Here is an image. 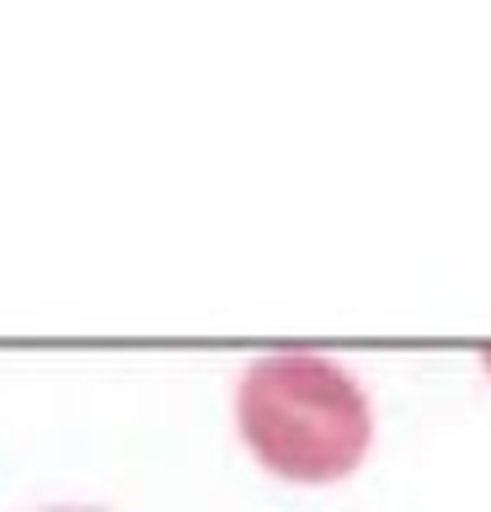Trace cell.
<instances>
[{"label":"cell","mask_w":491,"mask_h":512,"mask_svg":"<svg viewBox=\"0 0 491 512\" xmlns=\"http://www.w3.org/2000/svg\"><path fill=\"white\" fill-rule=\"evenodd\" d=\"M235 422L273 475L283 480H342L358 470L374 438V411L363 384L321 352H267L241 374Z\"/></svg>","instance_id":"1"},{"label":"cell","mask_w":491,"mask_h":512,"mask_svg":"<svg viewBox=\"0 0 491 512\" xmlns=\"http://www.w3.org/2000/svg\"><path fill=\"white\" fill-rule=\"evenodd\" d=\"M43 512H102V507H43Z\"/></svg>","instance_id":"2"},{"label":"cell","mask_w":491,"mask_h":512,"mask_svg":"<svg viewBox=\"0 0 491 512\" xmlns=\"http://www.w3.org/2000/svg\"><path fill=\"white\" fill-rule=\"evenodd\" d=\"M486 368H491V352H486Z\"/></svg>","instance_id":"3"}]
</instances>
